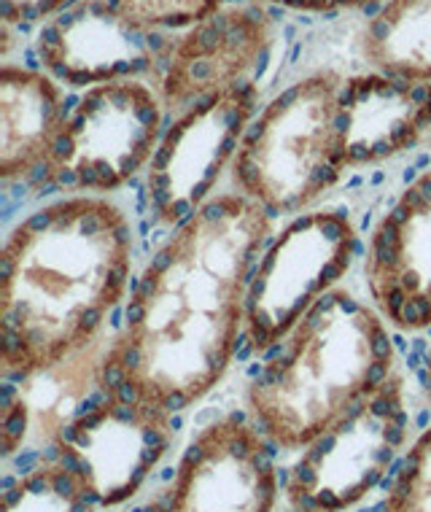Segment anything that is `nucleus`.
I'll list each match as a JSON object with an SVG mask.
<instances>
[{
  "mask_svg": "<svg viewBox=\"0 0 431 512\" xmlns=\"http://www.w3.org/2000/svg\"><path fill=\"white\" fill-rule=\"evenodd\" d=\"M270 235L273 216L232 189L178 224L143 267L114 335L116 386L168 415L203 402L235 362Z\"/></svg>",
  "mask_w": 431,
  "mask_h": 512,
  "instance_id": "obj_1",
  "label": "nucleus"
},
{
  "mask_svg": "<svg viewBox=\"0 0 431 512\" xmlns=\"http://www.w3.org/2000/svg\"><path fill=\"white\" fill-rule=\"evenodd\" d=\"M132 227L122 205L68 195L27 213L0 254V367L22 378L89 343L127 294Z\"/></svg>",
  "mask_w": 431,
  "mask_h": 512,
  "instance_id": "obj_2",
  "label": "nucleus"
},
{
  "mask_svg": "<svg viewBox=\"0 0 431 512\" xmlns=\"http://www.w3.org/2000/svg\"><path fill=\"white\" fill-rule=\"evenodd\" d=\"M378 310L337 286L246 389L256 429L281 451H302L396 372L391 332Z\"/></svg>",
  "mask_w": 431,
  "mask_h": 512,
  "instance_id": "obj_3",
  "label": "nucleus"
},
{
  "mask_svg": "<svg viewBox=\"0 0 431 512\" xmlns=\"http://www.w3.org/2000/svg\"><path fill=\"white\" fill-rule=\"evenodd\" d=\"M343 84L335 71H321L278 92L248 124L229 170L232 192L273 219L313 211L348 173L340 135Z\"/></svg>",
  "mask_w": 431,
  "mask_h": 512,
  "instance_id": "obj_4",
  "label": "nucleus"
},
{
  "mask_svg": "<svg viewBox=\"0 0 431 512\" xmlns=\"http://www.w3.org/2000/svg\"><path fill=\"white\" fill-rule=\"evenodd\" d=\"M168 130V106L141 79L89 87L68 108L41 165L44 184L68 195L106 197L149 168Z\"/></svg>",
  "mask_w": 431,
  "mask_h": 512,
  "instance_id": "obj_5",
  "label": "nucleus"
},
{
  "mask_svg": "<svg viewBox=\"0 0 431 512\" xmlns=\"http://www.w3.org/2000/svg\"><path fill=\"white\" fill-rule=\"evenodd\" d=\"M359 230L348 208H313L283 227L267 248L248 286L243 343L270 354L353 265Z\"/></svg>",
  "mask_w": 431,
  "mask_h": 512,
  "instance_id": "obj_6",
  "label": "nucleus"
},
{
  "mask_svg": "<svg viewBox=\"0 0 431 512\" xmlns=\"http://www.w3.org/2000/svg\"><path fill=\"white\" fill-rule=\"evenodd\" d=\"M410 437L405 375L396 370L359 405L302 448L283 494L302 512H348L386 480Z\"/></svg>",
  "mask_w": 431,
  "mask_h": 512,
  "instance_id": "obj_7",
  "label": "nucleus"
},
{
  "mask_svg": "<svg viewBox=\"0 0 431 512\" xmlns=\"http://www.w3.org/2000/svg\"><path fill=\"white\" fill-rule=\"evenodd\" d=\"M262 92L246 79L173 116L146 168V203L157 227H178L200 211L232 170Z\"/></svg>",
  "mask_w": 431,
  "mask_h": 512,
  "instance_id": "obj_8",
  "label": "nucleus"
},
{
  "mask_svg": "<svg viewBox=\"0 0 431 512\" xmlns=\"http://www.w3.org/2000/svg\"><path fill=\"white\" fill-rule=\"evenodd\" d=\"M173 445V415L122 391L103 397L54 442L46 459L79 475L100 510H119L138 494Z\"/></svg>",
  "mask_w": 431,
  "mask_h": 512,
  "instance_id": "obj_9",
  "label": "nucleus"
},
{
  "mask_svg": "<svg viewBox=\"0 0 431 512\" xmlns=\"http://www.w3.org/2000/svg\"><path fill=\"white\" fill-rule=\"evenodd\" d=\"M273 442L243 415H221L181 453L165 507L154 512H275Z\"/></svg>",
  "mask_w": 431,
  "mask_h": 512,
  "instance_id": "obj_10",
  "label": "nucleus"
},
{
  "mask_svg": "<svg viewBox=\"0 0 431 512\" xmlns=\"http://www.w3.org/2000/svg\"><path fill=\"white\" fill-rule=\"evenodd\" d=\"M370 305L396 332L431 329V168L372 227L364 251Z\"/></svg>",
  "mask_w": 431,
  "mask_h": 512,
  "instance_id": "obj_11",
  "label": "nucleus"
},
{
  "mask_svg": "<svg viewBox=\"0 0 431 512\" xmlns=\"http://www.w3.org/2000/svg\"><path fill=\"white\" fill-rule=\"evenodd\" d=\"M111 332H100L89 343L54 364L27 372L3 391L0 407V453L14 459L22 451H49L71 424H76L111 383Z\"/></svg>",
  "mask_w": 431,
  "mask_h": 512,
  "instance_id": "obj_12",
  "label": "nucleus"
},
{
  "mask_svg": "<svg viewBox=\"0 0 431 512\" xmlns=\"http://www.w3.org/2000/svg\"><path fill=\"white\" fill-rule=\"evenodd\" d=\"M270 38V11L246 6L216 11L186 36L170 41L168 52L154 62L168 114H184L194 103L246 81L251 71L262 73L270 57Z\"/></svg>",
  "mask_w": 431,
  "mask_h": 512,
  "instance_id": "obj_13",
  "label": "nucleus"
},
{
  "mask_svg": "<svg viewBox=\"0 0 431 512\" xmlns=\"http://www.w3.org/2000/svg\"><path fill=\"white\" fill-rule=\"evenodd\" d=\"M151 30L116 14L108 0H87L41 27L38 60L54 79L71 87L108 84L154 71Z\"/></svg>",
  "mask_w": 431,
  "mask_h": 512,
  "instance_id": "obj_14",
  "label": "nucleus"
},
{
  "mask_svg": "<svg viewBox=\"0 0 431 512\" xmlns=\"http://www.w3.org/2000/svg\"><path fill=\"white\" fill-rule=\"evenodd\" d=\"M431 133V84L383 73L348 79L340 89V135L348 170L405 154Z\"/></svg>",
  "mask_w": 431,
  "mask_h": 512,
  "instance_id": "obj_15",
  "label": "nucleus"
},
{
  "mask_svg": "<svg viewBox=\"0 0 431 512\" xmlns=\"http://www.w3.org/2000/svg\"><path fill=\"white\" fill-rule=\"evenodd\" d=\"M60 84L36 68L6 62L0 71V178L19 181L41 170L65 122Z\"/></svg>",
  "mask_w": 431,
  "mask_h": 512,
  "instance_id": "obj_16",
  "label": "nucleus"
},
{
  "mask_svg": "<svg viewBox=\"0 0 431 512\" xmlns=\"http://www.w3.org/2000/svg\"><path fill=\"white\" fill-rule=\"evenodd\" d=\"M361 52L388 79L431 84V0H383Z\"/></svg>",
  "mask_w": 431,
  "mask_h": 512,
  "instance_id": "obj_17",
  "label": "nucleus"
},
{
  "mask_svg": "<svg viewBox=\"0 0 431 512\" xmlns=\"http://www.w3.org/2000/svg\"><path fill=\"white\" fill-rule=\"evenodd\" d=\"M3 512H100L76 472L44 459L3 491Z\"/></svg>",
  "mask_w": 431,
  "mask_h": 512,
  "instance_id": "obj_18",
  "label": "nucleus"
},
{
  "mask_svg": "<svg viewBox=\"0 0 431 512\" xmlns=\"http://www.w3.org/2000/svg\"><path fill=\"white\" fill-rule=\"evenodd\" d=\"M383 512H431V426L405 451Z\"/></svg>",
  "mask_w": 431,
  "mask_h": 512,
  "instance_id": "obj_19",
  "label": "nucleus"
},
{
  "mask_svg": "<svg viewBox=\"0 0 431 512\" xmlns=\"http://www.w3.org/2000/svg\"><path fill=\"white\" fill-rule=\"evenodd\" d=\"M423 367H426V394L431 399V343L426 348V356H423Z\"/></svg>",
  "mask_w": 431,
  "mask_h": 512,
  "instance_id": "obj_20",
  "label": "nucleus"
},
{
  "mask_svg": "<svg viewBox=\"0 0 431 512\" xmlns=\"http://www.w3.org/2000/svg\"><path fill=\"white\" fill-rule=\"evenodd\" d=\"M286 512H302V510H294V507H289V510H286Z\"/></svg>",
  "mask_w": 431,
  "mask_h": 512,
  "instance_id": "obj_21",
  "label": "nucleus"
},
{
  "mask_svg": "<svg viewBox=\"0 0 431 512\" xmlns=\"http://www.w3.org/2000/svg\"><path fill=\"white\" fill-rule=\"evenodd\" d=\"M114 512H122V510H114Z\"/></svg>",
  "mask_w": 431,
  "mask_h": 512,
  "instance_id": "obj_22",
  "label": "nucleus"
}]
</instances>
